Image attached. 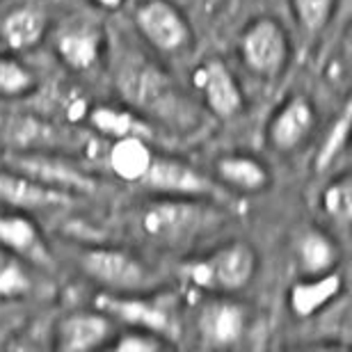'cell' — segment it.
<instances>
[{"label": "cell", "instance_id": "5b68a950", "mask_svg": "<svg viewBox=\"0 0 352 352\" xmlns=\"http://www.w3.org/2000/svg\"><path fill=\"white\" fill-rule=\"evenodd\" d=\"M78 265L85 277L105 293H140L149 286L151 272L138 256L119 248H87L80 252Z\"/></svg>", "mask_w": 352, "mask_h": 352}, {"label": "cell", "instance_id": "ba28073f", "mask_svg": "<svg viewBox=\"0 0 352 352\" xmlns=\"http://www.w3.org/2000/svg\"><path fill=\"white\" fill-rule=\"evenodd\" d=\"M248 329V309L231 295H210L197 311V334L206 348H231Z\"/></svg>", "mask_w": 352, "mask_h": 352}, {"label": "cell", "instance_id": "603a6c76", "mask_svg": "<svg viewBox=\"0 0 352 352\" xmlns=\"http://www.w3.org/2000/svg\"><path fill=\"white\" fill-rule=\"evenodd\" d=\"M37 87V78L19 60L0 55V98L28 96Z\"/></svg>", "mask_w": 352, "mask_h": 352}, {"label": "cell", "instance_id": "484cf974", "mask_svg": "<svg viewBox=\"0 0 352 352\" xmlns=\"http://www.w3.org/2000/svg\"><path fill=\"white\" fill-rule=\"evenodd\" d=\"M110 348L119 352H160V350L172 348V343L167 336L151 332V329L129 327L110 343Z\"/></svg>", "mask_w": 352, "mask_h": 352}, {"label": "cell", "instance_id": "3957f363", "mask_svg": "<svg viewBox=\"0 0 352 352\" xmlns=\"http://www.w3.org/2000/svg\"><path fill=\"white\" fill-rule=\"evenodd\" d=\"M7 167L30 176L37 183L53 190H62L67 195H91L98 188V181L78 167L67 156L53 153L48 149H19L5 156Z\"/></svg>", "mask_w": 352, "mask_h": 352}, {"label": "cell", "instance_id": "e0dca14e", "mask_svg": "<svg viewBox=\"0 0 352 352\" xmlns=\"http://www.w3.org/2000/svg\"><path fill=\"white\" fill-rule=\"evenodd\" d=\"M343 291V277L336 270L322 274H307L302 281H295L288 291V307L298 318H311L322 311L329 302L336 300Z\"/></svg>", "mask_w": 352, "mask_h": 352}, {"label": "cell", "instance_id": "5bb4252c", "mask_svg": "<svg viewBox=\"0 0 352 352\" xmlns=\"http://www.w3.org/2000/svg\"><path fill=\"white\" fill-rule=\"evenodd\" d=\"M74 201V195H67L62 190H53L37 183L30 176L21 174L12 167L0 170V204L14 210H37V208H53L67 206Z\"/></svg>", "mask_w": 352, "mask_h": 352}, {"label": "cell", "instance_id": "83f0119b", "mask_svg": "<svg viewBox=\"0 0 352 352\" xmlns=\"http://www.w3.org/2000/svg\"><path fill=\"white\" fill-rule=\"evenodd\" d=\"M96 3L103 5V7H108V10H117V7L124 3V0H96Z\"/></svg>", "mask_w": 352, "mask_h": 352}, {"label": "cell", "instance_id": "7a4b0ae2", "mask_svg": "<svg viewBox=\"0 0 352 352\" xmlns=\"http://www.w3.org/2000/svg\"><path fill=\"white\" fill-rule=\"evenodd\" d=\"M256 267V250L245 241H231L190 263L188 279L208 295H234L252 284Z\"/></svg>", "mask_w": 352, "mask_h": 352}, {"label": "cell", "instance_id": "7402d4cb", "mask_svg": "<svg viewBox=\"0 0 352 352\" xmlns=\"http://www.w3.org/2000/svg\"><path fill=\"white\" fill-rule=\"evenodd\" d=\"M350 122H352V103L346 101L341 112H339V117L329 124L325 138H322V142H320V149H318V153H316L314 167L318 172L329 170V167L336 163V158L346 151L348 138H350Z\"/></svg>", "mask_w": 352, "mask_h": 352}, {"label": "cell", "instance_id": "52a82bcc", "mask_svg": "<svg viewBox=\"0 0 352 352\" xmlns=\"http://www.w3.org/2000/svg\"><path fill=\"white\" fill-rule=\"evenodd\" d=\"M96 309L110 318L124 322L126 327H142L158 332L170 339L176 332V316L172 305L160 298H144L138 293H101L96 298Z\"/></svg>", "mask_w": 352, "mask_h": 352}, {"label": "cell", "instance_id": "2e32d148", "mask_svg": "<svg viewBox=\"0 0 352 352\" xmlns=\"http://www.w3.org/2000/svg\"><path fill=\"white\" fill-rule=\"evenodd\" d=\"M213 174L220 186H227L229 190L245 195L261 192L272 181L267 165L256 156H250V153H227V156H220L213 165Z\"/></svg>", "mask_w": 352, "mask_h": 352}, {"label": "cell", "instance_id": "cb8c5ba5", "mask_svg": "<svg viewBox=\"0 0 352 352\" xmlns=\"http://www.w3.org/2000/svg\"><path fill=\"white\" fill-rule=\"evenodd\" d=\"M322 210L329 220H334L336 224L346 227L352 217V183L350 176L343 174L339 179H334L329 186L322 190Z\"/></svg>", "mask_w": 352, "mask_h": 352}, {"label": "cell", "instance_id": "4fadbf2b", "mask_svg": "<svg viewBox=\"0 0 352 352\" xmlns=\"http://www.w3.org/2000/svg\"><path fill=\"white\" fill-rule=\"evenodd\" d=\"M0 248L7 250L14 258L39 267H51L53 254L44 234L25 213L0 215Z\"/></svg>", "mask_w": 352, "mask_h": 352}, {"label": "cell", "instance_id": "7c38bea8", "mask_svg": "<svg viewBox=\"0 0 352 352\" xmlns=\"http://www.w3.org/2000/svg\"><path fill=\"white\" fill-rule=\"evenodd\" d=\"M115 334V325L101 309L94 311L67 314L55 327V350L62 352H87L103 348Z\"/></svg>", "mask_w": 352, "mask_h": 352}, {"label": "cell", "instance_id": "8fae6325", "mask_svg": "<svg viewBox=\"0 0 352 352\" xmlns=\"http://www.w3.org/2000/svg\"><path fill=\"white\" fill-rule=\"evenodd\" d=\"M316 126L314 103L305 94H291L284 103L274 110V115L267 122V144L274 151L288 153L298 149L311 138Z\"/></svg>", "mask_w": 352, "mask_h": 352}, {"label": "cell", "instance_id": "8992f818", "mask_svg": "<svg viewBox=\"0 0 352 352\" xmlns=\"http://www.w3.org/2000/svg\"><path fill=\"white\" fill-rule=\"evenodd\" d=\"M135 28L160 53H181L192 44L186 14L170 0H144L135 10Z\"/></svg>", "mask_w": 352, "mask_h": 352}, {"label": "cell", "instance_id": "d4e9b609", "mask_svg": "<svg viewBox=\"0 0 352 352\" xmlns=\"http://www.w3.org/2000/svg\"><path fill=\"white\" fill-rule=\"evenodd\" d=\"M293 14L298 23L309 34H318L327 28L336 10V0H291Z\"/></svg>", "mask_w": 352, "mask_h": 352}, {"label": "cell", "instance_id": "4316f807", "mask_svg": "<svg viewBox=\"0 0 352 352\" xmlns=\"http://www.w3.org/2000/svg\"><path fill=\"white\" fill-rule=\"evenodd\" d=\"M28 291H30V277L19 258H10L0 265V298H23Z\"/></svg>", "mask_w": 352, "mask_h": 352}, {"label": "cell", "instance_id": "30bf717a", "mask_svg": "<svg viewBox=\"0 0 352 352\" xmlns=\"http://www.w3.org/2000/svg\"><path fill=\"white\" fill-rule=\"evenodd\" d=\"M195 87L199 89L204 103L215 117L231 119L243 110L245 96L243 89L238 85L234 72L224 65L222 60L210 58L201 62L192 74Z\"/></svg>", "mask_w": 352, "mask_h": 352}, {"label": "cell", "instance_id": "ffe728a7", "mask_svg": "<svg viewBox=\"0 0 352 352\" xmlns=\"http://www.w3.org/2000/svg\"><path fill=\"white\" fill-rule=\"evenodd\" d=\"M298 261L305 274H322L339 263V250L334 241L318 229H311L298 241Z\"/></svg>", "mask_w": 352, "mask_h": 352}, {"label": "cell", "instance_id": "9a60e30c", "mask_svg": "<svg viewBox=\"0 0 352 352\" xmlns=\"http://www.w3.org/2000/svg\"><path fill=\"white\" fill-rule=\"evenodd\" d=\"M55 53L74 72H87L101 58L103 34L89 21H72L55 32Z\"/></svg>", "mask_w": 352, "mask_h": 352}, {"label": "cell", "instance_id": "44dd1931", "mask_svg": "<svg viewBox=\"0 0 352 352\" xmlns=\"http://www.w3.org/2000/svg\"><path fill=\"white\" fill-rule=\"evenodd\" d=\"M89 124L101 135H108L112 140L126 138V135H142L146 138V126L138 115L131 110L115 108V105H96L89 112Z\"/></svg>", "mask_w": 352, "mask_h": 352}, {"label": "cell", "instance_id": "ac0fdd59", "mask_svg": "<svg viewBox=\"0 0 352 352\" xmlns=\"http://www.w3.org/2000/svg\"><path fill=\"white\" fill-rule=\"evenodd\" d=\"M48 28L46 14L32 5L12 10L0 23V37L12 51H30L44 39Z\"/></svg>", "mask_w": 352, "mask_h": 352}, {"label": "cell", "instance_id": "277c9868", "mask_svg": "<svg viewBox=\"0 0 352 352\" xmlns=\"http://www.w3.org/2000/svg\"><path fill=\"white\" fill-rule=\"evenodd\" d=\"M241 58L245 67L258 78H279L291 58V39L286 28L272 16L250 21L241 34Z\"/></svg>", "mask_w": 352, "mask_h": 352}, {"label": "cell", "instance_id": "6da1fadb", "mask_svg": "<svg viewBox=\"0 0 352 352\" xmlns=\"http://www.w3.org/2000/svg\"><path fill=\"white\" fill-rule=\"evenodd\" d=\"M229 215L210 197H158L140 213V231L160 248H188L217 234Z\"/></svg>", "mask_w": 352, "mask_h": 352}, {"label": "cell", "instance_id": "9c48e42d", "mask_svg": "<svg viewBox=\"0 0 352 352\" xmlns=\"http://www.w3.org/2000/svg\"><path fill=\"white\" fill-rule=\"evenodd\" d=\"M140 186L158 197H213V181L186 160L172 156H156Z\"/></svg>", "mask_w": 352, "mask_h": 352}, {"label": "cell", "instance_id": "d6986e66", "mask_svg": "<svg viewBox=\"0 0 352 352\" xmlns=\"http://www.w3.org/2000/svg\"><path fill=\"white\" fill-rule=\"evenodd\" d=\"M110 170L126 183H140L149 170L153 151L142 135H126L110 146Z\"/></svg>", "mask_w": 352, "mask_h": 352}]
</instances>
